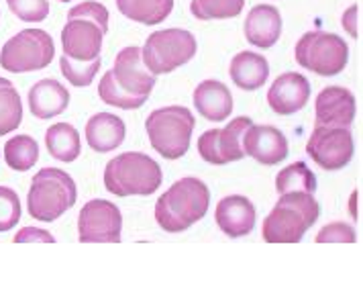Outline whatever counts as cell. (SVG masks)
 Masks as SVG:
<instances>
[{"label": "cell", "mask_w": 363, "mask_h": 288, "mask_svg": "<svg viewBox=\"0 0 363 288\" xmlns=\"http://www.w3.org/2000/svg\"><path fill=\"white\" fill-rule=\"evenodd\" d=\"M108 9L102 2L86 0L72 6L62 29L64 55L78 62L100 57L104 35L108 33Z\"/></svg>", "instance_id": "obj_2"}, {"label": "cell", "mask_w": 363, "mask_h": 288, "mask_svg": "<svg viewBox=\"0 0 363 288\" xmlns=\"http://www.w3.org/2000/svg\"><path fill=\"white\" fill-rule=\"evenodd\" d=\"M308 99H311V82L300 72L281 74L267 90L269 109L281 117H288V115H294L298 111H302Z\"/></svg>", "instance_id": "obj_15"}, {"label": "cell", "mask_w": 363, "mask_h": 288, "mask_svg": "<svg viewBox=\"0 0 363 288\" xmlns=\"http://www.w3.org/2000/svg\"><path fill=\"white\" fill-rule=\"evenodd\" d=\"M45 148L51 153V157H55L57 162L72 164L82 153L80 133L69 123H55L45 133Z\"/></svg>", "instance_id": "obj_23"}, {"label": "cell", "mask_w": 363, "mask_h": 288, "mask_svg": "<svg viewBox=\"0 0 363 288\" xmlns=\"http://www.w3.org/2000/svg\"><path fill=\"white\" fill-rule=\"evenodd\" d=\"M194 109L202 119L227 121L233 113L231 90L218 80H204L194 88Z\"/></svg>", "instance_id": "obj_20"}, {"label": "cell", "mask_w": 363, "mask_h": 288, "mask_svg": "<svg viewBox=\"0 0 363 288\" xmlns=\"http://www.w3.org/2000/svg\"><path fill=\"white\" fill-rule=\"evenodd\" d=\"M357 102L351 90L343 86H327L314 102L316 127H351L355 121Z\"/></svg>", "instance_id": "obj_14"}, {"label": "cell", "mask_w": 363, "mask_h": 288, "mask_svg": "<svg viewBox=\"0 0 363 288\" xmlns=\"http://www.w3.org/2000/svg\"><path fill=\"white\" fill-rule=\"evenodd\" d=\"M199 50L196 37L186 29H162L147 37L141 48V57L145 68L153 76L169 74L194 60Z\"/></svg>", "instance_id": "obj_7"}, {"label": "cell", "mask_w": 363, "mask_h": 288, "mask_svg": "<svg viewBox=\"0 0 363 288\" xmlns=\"http://www.w3.org/2000/svg\"><path fill=\"white\" fill-rule=\"evenodd\" d=\"M23 121V102L15 84L0 78V135H9L18 129Z\"/></svg>", "instance_id": "obj_25"}, {"label": "cell", "mask_w": 363, "mask_h": 288, "mask_svg": "<svg viewBox=\"0 0 363 288\" xmlns=\"http://www.w3.org/2000/svg\"><path fill=\"white\" fill-rule=\"evenodd\" d=\"M164 180L160 164L145 153L127 152L113 157L104 168V188L115 196H149Z\"/></svg>", "instance_id": "obj_4"}, {"label": "cell", "mask_w": 363, "mask_h": 288, "mask_svg": "<svg viewBox=\"0 0 363 288\" xmlns=\"http://www.w3.org/2000/svg\"><path fill=\"white\" fill-rule=\"evenodd\" d=\"M4 160L15 172H27L39 160V145L31 135H15L4 143Z\"/></svg>", "instance_id": "obj_26"}, {"label": "cell", "mask_w": 363, "mask_h": 288, "mask_svg": "<svg viewBox=\"0 0 363 288\" xmlns=\"http://www.w3.org/2000/svg\"><path fill=\"white\" fill-rule=\"evenodd\" d=\"M355 141L349 127H314L306 141V153L323 170H341L353 160Z\"/></svg>", "instance_id": "obj_10"}, {"label": "cell", "mask_w": 363, "mask_h": 288, "mask_svg": "<svg viewBox=\"0 0 363 288\" xmlns=\"http://www.w3.org/2000/svg\"><path fill=\"white\" fill-rule=\"evenodd\" d=\"M123 17L141 25H160L172 15L174 0H116Z\"/></svg>", "instance_id": "obj_24"}, {"label": "cell", "mask_w": 363, "mask_h": 288, "mask_svg": "<svg viewBox=\"0 0 363 288\" xmlns=\"http://www.w3.org/2000/svg\"><path fill=\"white\" fill-rule=\"evenodd\" d=\"M298 66L318 76H337L347 68L349 45L343 37L327 31H308L294 48Z\"/></svg>", "instance_id": "obj_9"}, {"label": "cell", "mask_w": 363, "mask_h": 288, "mask_svg": "<svg viewBox=\"0 0 363 288\" xmlns=\"http://www.w3.org/2000/svg\"><path fill=\"white\" fill-rule=\"evenodd\" d=\"M21 221V201L18 194L9 187H0V233L15 229Z\"/></svg>", "instance_id": "obj_31"}, {"label": "cell", "mask_w": 363, "mask_h": 288, "mask_svg": "<svg viewBox=\"0 0 363 288\" xmlns=\"http://www.w3.org/2000/svg\"><path fill=\"white\" fill-rule=\"evenodd\" d=\"M281 15L272 4H257L245 18V39L259 50H269L281 37Z\"/></svg>", "instance_id": "obj_18"}, {"label": "cell", "mask_w": 363, "mask_h": 288, "mask_svg": "<svg viewBox=\"0 0 363 288\" xmlns=\"http://www.w3.org/2000/svg\"><path fill=\"white\" fill-rule=\"evenodd\" d=\"M69 104V90L53 78L39 80L29 90V111L35 119H53Z\"/></svg>", "instance_id": "obj_19"}, {"label": "cell", "mask_w": 363, "mask_h": 288, "mask_svg": "<svg viewBox=\"0 0 363 288\" xmlns=\"http://www.w3.org/2000/svg\"><path fill=\"white\" fill-rule=\"evenodd\" d=\"M316 176L304 162H294L292 166L284 168L276 176V190L278 194L286 192H316Z\"/></svg>", "instance_id": "obj_27"}, {"label": "cell", "mask_w": 363, "mask_h": 288, "mask_svg": "<svg viewBox=\"0 0 363 288\" xmlns=\"http://www.w3.org/2000/svg\"><path fill=\"white\" fill-rule=\"evenodd\" d=\"M115 84L129 94L131 99L139 102H147L149 94L155 86V76L145 68L143 57H141V48L129 45L116 53L113 70H108Z\"/></svg>", "instance_id": "obj_13"}, {"label": "cell", "mask_w": 363, "mask_h": 288, "mask_svg": "<svg viewBox=\"0 0 363 288\" xmlns=\"http://www.w3.org/2000/svg\"><path fill=\"white\" fill-rule=\"evenodd\" d=\"M123 231V215L118 206L104 199L84 204L78 217L80 243H118Z\"/></svg>", "instance_id": "obj_12"}, {"label": "cell", "mask_w": 363, "mask_h": 288, "mask_svg": "<svg viewBox=\"0 0 363 288\" xmlns=\"http://www.w3.org/2000/svg\"><path fill=\"white\" fill-rule=\"evenodd\" d=\"M253 121L249 117H237L223 129H211L199 137L200 157L213 166H225L243 160V135Z\"/></svg>", "instance_id": "obj_11"}, {"label": "cell", "mask_w": 363, "mask_h": 288, "mask_svg": "<svg viewBox=\"0 0 363 288\" xmlns=\"http://www.w3.org/2000/svg\"><path fill=\"white\" fill-rule=\"evenodd\" d=\"M196 119L188 106H162L145 121L149 143L165 160H180L190 150Z\"/></svg>", "instance_id": "obj_6"}, {"label": "cell", "mask_w": 363, "mask_h": 288, "mask_svg": "<svg viewBox=\"0 0 363 288\" xmlns=\"http://www.w3.org/2000/svg\"><path fill=\"white\" fill-rule=\"evenodd\" d=\"M211 206V190L194 176H186L165 190L155 203V221L165 233H184L202 217Z\"/></svg>", "instance_id": "obj_1"}, {"label": "cell", "mask_w": 363, "mask_h": 288, "mask_svg": "<svg viewBox=\"0 0 363 288\" xmlns=\"http://www.w3.org/2000/svg\"><path fill=\"white\" fill-rule=\"evenodd\" d=\"M125 135H127L125 123L113 113H96L86 123V141L99 153L118 150L125 141Z\"/></svg>", "instance_id": "obj_21"}, {"label": "cell", "mask_w": 363, "mask_h": 288, "mask_svg": "<svg viewBox=\"0 0 363 288\" xmlns=\"http://www.w3.org/2000/svg\"><path fill=\"white\" fill-rule=\"evenodd\" d=\"M320 206L311 192H286L264 219L262 236L267 243H298L318 221Z\"/></svg>", "instance_id": "obj_3"}, {"label": "cell", "mask_w": 363, "mask_h": 288, "mask_svg": "<svg viewBox=\"0 0 363 288\" xmlns=\"http://www.w3.org/2000/svg\"><path fill=\"white\" fill-rule=\"evenodd\" d=\"M55 57V43L43 29H23L0 51V66L11 74L45 70Z\"/></svg>", "instance_id": "obj_8"}, {"label": "cell", "mask_w": 363, "mask_h": 288, "mask_svg": "<svg viewBox=\"0 0 363 288\" xmlns=\"http://www.w3.org/2000/svg\"><path fill=\"white\" fill-rule=\"evenodd\" d=\"M99 96L104 104H111V106L123 109V111H135V109H141V106H143V102L131 99L129 94H125V92L115 84L111 72H106V74L100 78Z\"/></svg>", "instance_id": "obj_30"}, {"label": "cell", "mask_w": 363, "mask_h": 288, "mask_svg": "<svg viewBox=\"0 0 363 288\" xmlns=\"http://www.w3.org/2000/svg\"><path fill=\"white\" fill-rule=\"evenodd\" d=\"M215 219L218 229L229 238H245L255 229V206L247 196L231 194L218 201L215 211Z\"/></svg>", "instance_id": "obj_17"}, {"label": "cell", "mask_w": 363, "mask_h": 288, "mask_svg": "<svg viewBox=\"0 0 363 288\" xmlns=\"http://www.w3.org/2000/svg\"><path fill=\"white\" fill-rule=\"evenodd\" d=\"M78 201V188L74 178L60 168L39 170L31 180L27 194V209L33 219L41 223L64 217Z\"/></svg>", "instance_id": "obj_5"}, {"label": "cell", "mask_w": 363, "mask_h": 288, "mask_svg": "<svg viewBox=\"0 0 363 288\" xmlns=\"http://www.w3.org/2000/svg\"><path fill=\"white\" fill-rule=\"evenodd\" d=\"M243 152L262 166H276L288 157V139L272 125H251L243 135Z\"/></svg>", "instance_id": "obj_16"}, {"label": "cell", "mask_w": 363, "mask_h": 288, "mask_svg": "<svg viewBox=\"0 0 363 288\" xmlns=\"http://www.w3.org/2000/svg\"><path fill=\"white\" fill-rule=\"evenodd\" d=\"M355 229L343 221L329 223L316 233V243H355Z\"/></svg>", "instance_id": "obj_33"}, {"label": "cell", "mask_w": 363, "mask_h": 288, "mask_svg": "<svg viewBox=\"0 0 363 288\" xmlns=\"http://www.w3.org/2000/svg\"><path fill=\"white\" fill-rule=\"evenodd\" d=\"M13 241L15 243H55V238L50 231L39 229V227H23Z\"/></svg>", "instance_id": "obj_35"}, {"label": "cell", "mask_w": 363, "mask_h": 288, "mask_svg": "<svg viewBox=\"0 0 363 288\" xmlns=\"http://www.w3.org/2000/svg\"><path fill=\"white\" fill-rule=\"evenodd\" d=\"M60 2H74V0H60Z\"/></svg>", "instance_id": "obj_37"}, {"label": "cell", "mask_w": 363, "mask_h": 288, "mask_svg": "<svg viewBox=\"0 0 363 288\" xmlns=\"http://www.w3.org/2000/svg\"><path fill=\"white\" fill-rule=\"evenodd\" d=\"M100 57L96 60H90V62H78V60H72L62 53L60 57V72L64 74L67 82L76 88H86V86L92 84V80L96 78L100 70Z\"/></svg>", "instance_id": "obj_29"}, {"label": "cell", "mask_w": 363, "mask_h": 288, "mask_svg": "<svg viewBox=\"0 0 363 288\" xmlns=\"http://www.w3.org/2000/svg\"><path fill=\"white\" fill-rule=\"evenodd\" d=\"M245 0H192L190 13L199 21H223L243 13Z\"/></svg>", "instance_id": "obj_28"}, {"label": "cell", "mask_w": 363, "mask_h": 288, "mask_svg": "<svg viewBox=\"0 0 363 288\" xmlns=\"http://www.w3.org/2000/svg\"><path fill=\"white\" fill-rule=\"evenodd\" d=\"M233 84L241 90H257L269 78V64L262 53L241 51L231 60L229 66Z\"/></svg>", "instance_id": "obj_22"}, {"label": "cell", "mask_w": 363, "mask_h": 288, "mask_svg": "<svg viewBox=\"0 0 363 288\" xmlns=\"http://www.w3.org/2000/svg\"><path fill=\"white\" fill-rule=\"evenodd\" d=\"M357 201H359V190H355L351 194V201H349V206H351V217L353 221H359V209H357Z\"/></svg>", "instance_id": "obj_36"}, {"label": "cell", "mask_w": 363, "mask_h": 288, "mask_svg": "<svg viewBox=\"0 0 363 288\" xmlns=\"http://www.w3.org/2000/svg\"><path fill=\"white\" fill-rule=\"evenodd\" d=\"M11 13L25 23H41L50 15L48 0H6Z\"/></svg>", "instance_id": "obj_32"}, {"label": "cell", "mask_w": 363, "mask_h": 288, "mask_svg": "<svg viewBox=\"0 0 363 288\" xmlns=\"http://www.w3.org/2000/svg\"><path fill=\"white\" fill-rule=\"evenodd\" d=\"M341 25H343V29H345L349 37L359 39L362 37V6L351 4L341 17Z\"/></svg>", "instance_id": "obj_34"}]
</instances>
